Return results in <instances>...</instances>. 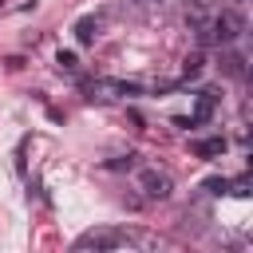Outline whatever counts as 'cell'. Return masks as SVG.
<instances>
[{"instance_id":"cell-1","label":"cell","mask_w":253,"mask_h":253,"mask_svg":"<svg viewBox=\"0 0 253 253\" xmlns=\"http://www.w3.org/2000/svg\"><path fill=\"white\" fill-rule=\"evenodd\" d=\"M134 237L126 233V229H87V233H79L75 237V249H119V245H130Z\"/></svg>"},{"instance_id":"cell-2","label":"cell","mask_w":253,"mask_h":253,"mask_svg":"<svg viewBox=\"0 0 253 253\" xmlns=\"http://www.w3.org/2000/svg\"><path fill=\"white\" fill-rule=\"evenodd\" d=\"M87 91H91V99H119V95H138L142 87L138 83H130V79H91L87 83Z\"/></svg>"},{"instance_id":"cell-3","label":"cell","mask_w":253,"mask_h":253,"mask_svg":"<svg viewBox=\"0 0 253 253\" xmlns=\"http://www.w3.org/2000/svg\"><path fill=\"white\" fill-rule=\"evenodd\" d=\"M138 186H142V194H146V198H154V202H166V198L174 194L170 174H166V170H154V166L138 174Z\"/></svg>"},{"instance_id":"cell-4","label":"cell","mask_w":253,"mask_h":253,"mask_svg":"<svg viewBox=\"0 0 253 253\" xmlns=\"http://www.w3.org/2000/svg\"><path fill=\"white\" fill-rule=\"evenodd\" d=\"M241 28H245V20L237 16V12H221L217 20H213V40H221V43H229V40H237L241 36Z\"/></svg>"},{"instance_id":"cell-5","label":"cell","mask_w":253,"mask_h":253,"mask_svg":"<svg viewBox=\"0 0 253 253\" xmlns=\"http://www.w3.org/2000/svg\"><path fill=\"white\" fill-rule=\"evenodd\" d=\"M95 36H99V20L95 16H79L75 20V40L87 47V43H95Z\"/></svg>"},{"instance_id":"cell-6","label":"cell","mask_w":253,"mask_h":253,"mask_svg":"<svg viewBox=\"0 0 253 253\" xmlns=\"http://www.w3.org/2000/svg\"><path fill=\"white\" fill-rule=\"evenodd\" d=\"M213 103H217V91H202L198 103H194V115H190V119H194V123H206V119L213 115Z\"/></svg>"},{"instance_id":"cell-7","label":"cell","mask_w":253,"mask_h":253,"mask_svg":"<svg viewBox=\"0 0 253 253\" xmlns=\"http://www.w3.org/2000/svg\"><path fill=\"white\" fill-rule=\"evenodd\" d=\"M198 158H221L225 154V138H202V142H194L190 146Z\"/></svg>"},{"instance_id":"cell-8","label":"cell","mask_w":253,"mask_h":253,"mask_svg":"<svg viewBox=\"0 0 253 253\" xmlns=\"http://www.w3.org/2000/svg\"><path fill=\"white\" fill-rule=\"evenodd\" d=\"M202 67H206V51H190V55L182 59V75H186V79L202 75Z\"/></svg>"},{"instance_id":"cell-9","label":"cell","mask_w":253,"mask_h":253,"mask_svg":"<svg viewBox=\"0 0 253 253\" xmlns=\"http://www.w3.org/2000/svg\"><path fill=\"white\" fill-rule=\"evenodd\" d=\"M202 190H206V194H229V178H206Z\"/></svg>"},{"instance_id":"cell-10","label":"cell","mask_w":253,"mask_h":253,"mask_svg":"<svg viewBox=\"0 0 253 253\" xmlns=\"http://www.w3.org/2000/svg\"><path fill=\"white\" fill-rule=\"evenodd\" d=\"M55 63H59V71H75V67H79L75 51H59V55H55Z\"/></svg>"},{"instance_id":"cell-11","label":"cell","mask_w":253,"mask_h":253,"mask_svg":"<svg viewBox=\"0 0 253 253\" xmlns=\"http://www.w3.org/2000/svg\"><path fill=\"white\" fill-rule=\"evenodd\" d=\"M229 190H233L237 198H249V178H237V182H229Z\"/></svg>"},{"instance_id":"cell-12","label":"cell","mask_w":253,"mask_h":253,"mask_svg":"<svg viewBox=\"0 0 253 253\" xmlns=\"http://www.w3.org/2000/svg\"><path fill=\"white\" fill-rule=\"evenodd\" d=\"M190 4H198V0H190Z\"/></svg>"}]
</instances>
